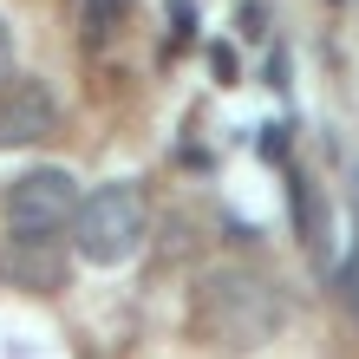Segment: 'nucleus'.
I'll use <instances>...</instances> for the list:
<instances>
[{
	"instance_id": "f257e3e1",
	"label": "nucleus",
	"mask_w": 359,
	"mask_h": 359,
	"mask_svg": "<svg viewBox=\"0 0 359 359\" xmlns=\"http://www.w3.org/2000/svg\"><path fill=\"white\" fill-rule=\"evenodd\" d=\"M196 320L209 340L222 346H262L274 327H281V294H274L262 274H242V268H216L196 294Z\"/></svg>"
},
{
	"instance_id": "f03ea898",
	"label": "nucleus",
	"mask_w": 359,
	"mask_h": 359,
	"mask_svg": "<svg viewBox=\"0 0 359 359\" xmlns=\"http://www.w3.org/2000/svg\"><path fill=\"white\" fill-rule=\"evenodd\" d=\"M144 229H151V203H144V183H98L86 203H79L72 222V248L79 262L92 268H118L137 255Z\"/></svg>"
},
{
	"instance_id": "7ed1b4c3",
	"label": "nucleus",
	"mask_w": 359,
	"mask_h": 359,
	"mask_svg": "<svg viewBox=\"0 0 359 359\" xmlns=\"http://www.w3.org/2000/svg\"><path fill=\"white\" fill-rule=\"evenodd\" d=\"M79 183L72 170H27V177H13L7 183V236H33V242H59V236H72V222H79Z\"/></svg>"
},
{
	"instance_id": "20e7f679",
	"label": "nucleus",
	"mask_w": 359,
	"mask_h": 359,
	"mask_svg": "<svg viewBox=\"0 0 359 359\" xmlns=\"http://www.w3.org/2000/svg\"><path fill=\"white\" fill-rule=\"evenodd\" d=\"M66 255L53 242H33V236H7L0 242V281L7 287H27V294H59L66 287Z\"/></svg>"
},
{
	"instance_id": "39448f33",
	"label": "nucleus",
	"mask_w": 359,
	"mask_h": 359,
	"mask_svg": "<svg viewBox=\"0 0 359 359\" xmlns=\"http://www.w3.org/2000/svg\"><path fill=\"white\" fill-rule=\"evenodd\" d=\"M53 124H59V98L39 86V79H13V86L0 92V151L46 137Z\"/></svg>"
},
{
	"instance_id": "423d86ee",
	"label": "nucleus",
	"mask_w": 359,
	"mask_h": 359,
	"mask_svg": "<svg viewBox=\"0 0 359 359\" xmlns=\"http://www.w3.org/2000/svg\"><path fill=\"white\" fill-rule=\"evenodd\" d=\"M287 196H294V229H301V242L313 248V262H327L333 255V229H327V203H320V189H313L301 170L287 177Z\"/></svg>"
},
{
	"instance_id": "0eeeda50",
	"label": "nucleus",
	"mask_w": 359,
	"mask_h": 359,
	"mask_svg": "<svg viewBox=\"0 0 359 359\" xmlns=\"http://www.w3.org/2000/svg\"><path fill=\"white\" fill-rule=\"evenodd\" d=\"M209 72H216V86H236V79H242L236 46H229V39H209Z\"/></svg>"
},
{
	"instance_id": "6e6552de",
	"label": "nucleus",
	"mask_w": 359,
	"mask_h": 359,
	"mask_svg": "<svg viewBox=\"0 0 359 359\" xmlns=\"http://www.w3.org/2000/svg\"><path fill=\"white\" fill-rule=\"evenodd\" d=\"M189 33H196V7H189V0H170V53L189 46Z\"/></svg>"
},
{
	"instance_id": "1a4fd4ad",
	"label": "nucleus",
	"mask_w": 359,
	"mask_h": 359,
	"mask_svg": "<svg viewBox=\"0 0 359 359\" xmlns=\"http://www.w3.org/2000/svg\"><path fill=\"white\" fill-rule=\"evenodd\" d=\"M236 33L242 39H262L268 33V7H262V0H242V7H236Z\"/></svg>"
},
{
	"instance_id": "9d476101",
	"label": "nucleus",
	"mask_w": 359,
	"mask_h": 359,
	"mask_svg": "<svg viewBox=\"0 0 359 359\" xmlns=\"http://www.w3.org/2000/svg\"><path fill=\"white\" fill-rule=\"evenodd\" d=\"M111 20H118V0H86V27L92 33H104Z\"/></svg>"
},
{
	"instance_id": "9b49d317",
	"label": "nucleus",
	"mask_w": 359,
	"mask_h": 359,
	"mask_svg": "<svg viewBox=\"0 0 359 359\" xmlns=\"http://www.w3.org/2000/svg\"><path fill=\"white\" fill-rule=\"evenodd\" d=\"M7 59H13V33H7V20H0V72H7Z\"/></svg>"
}]
</instances>
